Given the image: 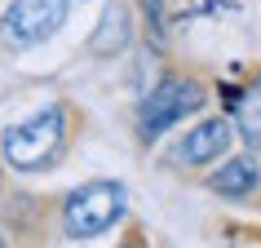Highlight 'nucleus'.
I'll return each instance as SVG.
<instances>
[{
  "label": "nucleus",
  "mask_w": 261,
  "mask_h": 248,
  "mask_svg": "<svg viewBox=\"0 0 261 248\" xmlns=\"http://www.w3.org/2000/svg\"><path fill=\"white\" fill-rule=\"evenodd\" d=\"M0 151L18 173L54 168L67 151V111L54 102V107H40L36 115H27L22 124H9L0 133Z\"/></svg>",
  "instance_id": "obj_1"
},
{
  "label": "nucleus",
  "mask_w": 261,
  "mask_h": 248,
  "mask_svg": "<svg viewBox=\"0 0 261 248\" xmlns=\"http://www.w3.org/2000/svg\"><path fill=\"white\" fill-rule=\"evenodd\" d=\"M199 107H204V89H199L195 80H164V84H155L151 93L142 97V107H138L142 142H155L160 133H168L177 120L195 115Z\"/></svg>",
  "instance_id": "obj_3"
},
{
  "label": "nucleus",
  "mask_w": 261,
  "mask_h": 248,
  "mask_svg": "<svg viewBox=\"0 0 261 248\" xmlns=\"http://www.w3.org/2000/svg\"><path fill=\"white\" fill-rule=\"evenodd\" d=\"M128 40H133V22H128V9H124V5H111L107 14H102V22H97L93 40H89V54H97V58L120 54V49H128Z\"/></svg>",
  "instance_id": "obj_7"
},
{
  "label": "nucleus",
  "mask_w": 261,
  "mask_h": 248,
  "mask_svg": "<svg viewBox=\"0 0 261 248\" xmlns=\"http://www.w3.org/2000/svg\"><path fill=\"white\" fill-rule=\"evenodd\" d=\"M257 182H261L257 160H252V155H234V160H226V164L208 178V186L217 195H226V200H248V195L257 191Z\"/></svg>",
  "instance_id": "obj_6"
},
{
  "label": "nucleus",
  "mask_w": 261,
  "mask_h": 248,
  "mask_svg": "<svg viewBox=\"0 0 261 248\" xmlns=\"http://www.w3.org/2000/svg\"><path fill=\"white\" fill-rule=\"evenodd\" d=\"M230 151V124L226 120H204L199 129L186 133V142L177 146V160L181 164H213Z\"/></svg>",
  "instance_id": "obj_5"
},
{
  "label": "nucleus",
  "mask_w": 261,
  "mask_h": 248,
  "mask_svg": "<svg viewBox=\"0 0 261 248\" xmlns=\"http://www.w3.org/2000/svg\"><path fill=\"white\" fill-rule=\"evenodd\" d=\"M234 124H239V133H244L248 146H257V151H261V80L234 102Z\"/></svg>",
  "instance_id": "obj_8"
},
{
  "label": "nucleus",
  "mask_w": 261,
  "mask_h": 248,
  "mask_svg": "<svg viewBox=\"0 0 261 248\" xmlns=\"http://www.w3.org/2000/svg\"><path fill=\"white\" fill-rule=\"evenodd\" d=\"M124 208H128V191L120 182H89L67 200L62 226H67L71 239H97L124 217Z\"/></svg>",
  "instance_id": "obj_2"
},
{
  "label": "nucleus",
  "mask_w": 261,
  "mask_h": 248,
  "mask_svg": "<svg viewBox=\"0 0 261 248\" xmlns=\"http://www.w3.org/2000/svg\"><path fill=\"white\" fill-rule=\"evenodd\" d=\"M142 14H146V22H151L155 31H164V18H168V0H138Z\"/></svg>",
  "instance_id": "obj_9"
},
{
  "label": "nucleus",
  "mask_w": 261,
  "mask_h": 248,
  "mask_svg": "<svg viewBox=\"0 0 261 248\" xmlns=\"http://www.w3.org/2000/svg\"><path fill=\"white\" fill-rule=\"evenodd\" d=\"M67 22V0H9L0 14V40L9 49H31Z\"/></svg>",
  "instance_id": "obj_4"
}]
</instances>
